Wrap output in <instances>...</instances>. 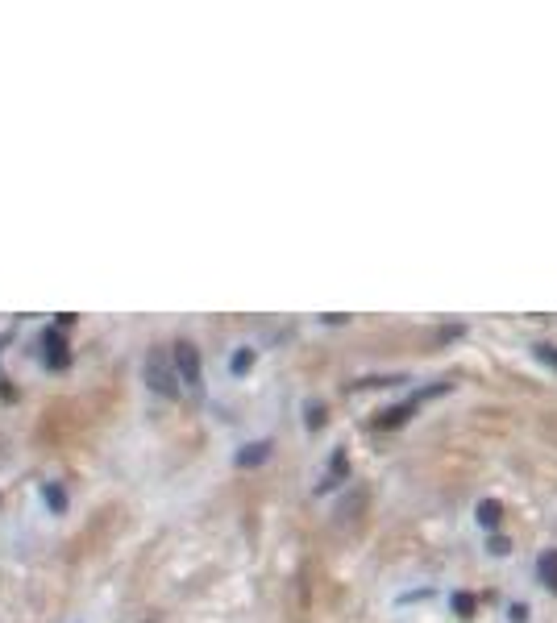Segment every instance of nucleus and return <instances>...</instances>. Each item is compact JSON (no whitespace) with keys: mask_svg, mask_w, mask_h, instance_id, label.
I'll return each instance as SVG.
<instances>
[{"mask_svg":"<svg viewBox=\"0 0 557 623\" xmlns=\"http://www.w3.org/2000/svg\"><path fill=\"white\" fill-rule=\"evenodd\" d=\"M175 361H179V370H183V383L187 387H200V357H196V349L183 341V345H175Z\"/></svg>","mask_w":557,"mask_h":623,"instance_id":"1","label":"nucleus"},{"mask_svg":"<svg viewBox=\"0 0 557 623\" xmlns=\"http://www.w3.org/2000/svg\"><path fill=\"white\" fill-rule=\"evenodd\" d=\"M150 387H154V391L175 395V379H171V370H162V357H158V353L150 357Z\"/></svg>","mask_w":557,"mask_h":623,"instance_id":"2","label":"nucleus"},{"mask_svg":"<svg viewBox=\"0 0 557 623\" xmlns=\"http://www.w3.org/2000/svg\"><path fill=\"white\" fill-rule=\"evenodd\" d=\"M479 520H483L487 528H491V524H499V503H483V507H479Z\"/></svg>","mask_w":557,"mask_h":623,"instance_id":"3","label":"nucleus"},{"mask_svg":"<svg viewBox=\"0 0 557 623\" xmlns=\"http://www.w3.org/2000/svg\"><path fill=\"white\" fill-rule=\"evenodd\" d=\"M540 357H549V361L557 366V353H553V349H540Z\"/></svg>","mask_w":557,"mask_h":623,"instance_id":"4","label":"nucleus"}]
</instances>
